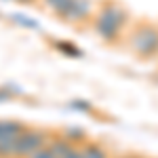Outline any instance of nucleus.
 <instances>
[{
	"label": "nucleus",
	"instance_id": "11",
	"mask_svg": "<svg viewBox=\"0 0 158 158\" xmlns=\"http://www.w3.org/2000/svg\"><path fill=\"white\" fill-rule=\"evenodd\" d=\"M38 2H42L47 9H51V11H53L55 15H57V17H59L61 13L68 9V4H70L72 0H38Z\"/></svg>",
	"mask_w": 158,
	"mask_h": 158
},
{
	"label": "nucleus",
	"instance_id": "17",
	"mask_svg": "<svg viewBox=\"0 0 158 158\" xmlns=\"http://www.w3.org/2000/svg\"><path fill=\"white\" fill-rule=\"evenodd\" d=\"M15 2H19V4H36L38 0H15Z\"/></svg>",
	"mask_w": 158,
	"mask_h": 158
},
{
	"label": "nucleus",
	"instance_id": "15",
	"mask_svg": "<svg viewBox=\"0 0 158 158\" xmlns=\"http://www.w3.org/2000/svg\"><path fill=\"white\" fill-rule=\"evenodd\" d=\"M30 158H55V156H53V152H51L49 148L44 146V148H42V150H38L36 154H32V156H30Z\"/></svg>",
	"mask_w": 158,
	"mask_h": 158
},
{
	"label": "nucleus",
	"instance_id": "18",
	"mask_svg": "<svg viewBox=\"0 0 158 158\" xmlns=\"http://www.w3.org/2000/svg\"><path fill=\"white\" fill-rule=\"evenodd\" d=\"M120 158H141V156H137V154H124V156H120Z\"/></svg>",
	"mask_w": 158,
	"mask_h": 158
},
{
	"label": "nucleus",
	"instance_id": "7",
	"mask_svg": "<svg viewBox=\"0 0 158 158\" xmlns=\"http://www.w3.org/2000/svg\"><path fill=\"white\" fill-rule=\"evenodd\" d=\"M61 137H63L65 141H70L74 148H80L82 143L89 141L82 127H68V129H63V131H61Z\"/></svg>",
	"mask_w": 158,
	"mask_h": 158
},
{
	"label": "nucleus",
	"instance_id": "12",
	"mask_svg": "<svg viewBox=\"0 0 158 158\" xmlns=\"http://www.w3.org/2000/svg\"><path fill=\"white\" fill-rule=\"evenodd\" d=\"M15 139H0V158H15Z\"/></svg>",
	"mask_w": 158,
	"mask_h": 158
},
{
	"label": "nucleus",
	"instance_id": "10",
	"mask_svg": "<svg viewBox=\"0 0 158 158\" xmlns=\"http://www.w3.org/2000/svg\"><path fill=\"white\" fill-rule=\"evenodd\" d=\"M11 21H13V23H17V25H21V27H27V30H40V23H38L36 19L25 17V15H21V13H13Z\"/></svg>",
	"mask_w": 158,
	"mask_h": 158
},
{
	"label": "nucleus",
	"instance_id": "16",
	"mask_svg": "<svg viewBox=\"0 0 158 158\" xmlns=\"http://www.w3.org/2000/svg\"><path fill=\"white\" fill-rule=\"evenodd\" d=\"M65 158H82V154H80V148H74V150H72V152H70Z\"/></svg>",
	"mask_w": 158,
	"mask_h": 158
},
{
	"label": "nucleus",
	"instance_id": "9",
	"mask_svg": "<svg viewBox=\"0 0 158 158\" xmlns=\"http://www.w3.org/2000/svg\"><path fill=\"white\" fill-rule=\"evenodd\" d=\"M53 47L59 51L61 55L72 57V59H78V57H82V55H85V53H82V49H78L72 40H53Z\"/></svg>",
	"mask_w": 158,
	"mask_h": 158
},
{
	"label": "nucleus",
	"instance_id": "14",
	"mask_svg": "<svg viewBox=\"0 0 158 158\" xmlns=\"http://www.w3.org/2000/svg\"><path fill=\"white\" fill-rule=\"evenodd\" d=\"M13 99V91L9 86H0V103H4V101H11Z\"/></svg>",
	"mask_w": 158,
	"mask_h": 158
},
{
	"label": "nucleus",
	"instance_id": "8",
	"mask_svg": "<svg viewBox=\"0 0 158 158\" xmlns=\"http://www.w3.org/2000/svg\"><path fill=\"white\" fill-rule=\"evenodd\" d=\"M80 154L82 158H110V152L101 143H95V141H86L80 146Z\"/></svg>",
	"mask_w": 158,
	"mask_h": 158
},
{
	"label": "nucleus",
	"instance_id": "3",
	"mask_svg": "<svg viewBox=\"0 0 158 158\" xmlns=\"http://www.w3.org/2000/svg\"><path fill=\"white\" fill-rule=\"evenodd\" d=\"M49 143V135L42 129H25L15 141V158H30Z\"/></svg>",
	"mask_w": 158,
	"mask_h": 158
},
{
	"label": "nucleus",
	"instance_id": "13",
	"mask_svg": "<svg viewBox=\"0 0 158 158\" xmlns=\"http://www.w3.org/2000/svg\"><path fill=\"white\" fill-rule=\"evenodd\" d=\"M70 108L80 110V112H86V114H89V112L93 110V106H91L89 101H85V99H72V101H70Z\"/></svg>",
	"mask_w": 158,
	"mask_h": 158
},
{
	"label": "nucleus",
	"instance_id": "5",
	"mask_svg": "<svg viewBox=\"0 0 158 158\" xmlns=\"http://www.w3.org/2000/svg\"><path fill=\"white\" fill-rule=\"evenodd\" d=\"M25 129H27V127H25L23 122L2 118V120H0V139H15V137H19V135L23 133Z\"/></svg>",
	"mask_w": 158,
	"mask_h": 158
},
{
	"label": "nucleus",
	"instance_id": "1",
	"mask_svg": "<svg viewBox=\"0 0 158 158\" xmlns=\"http://www.w3.org/2000/svg\"><path fill=\"white\" fill-rule=\"evenodd\" d=\"M131 21L129 9L118 0H99L97 11L93 15V32L106 44H118L127 32V25Z\"/></svg>",
	"mask_w": 158,
	"mask_h": 158
},
{
	"label": "nucleus",
	"instance_id": "4",
	"mask_svg": "<svg viewBox=\"0 0 158 158\" xmlns=\"http://www.w3.org/2000/svg\"><path fill=\"white\" fill-rule=\"evenodd\" d=\"M97 11V2L95 0H72L68 4V9L59 15L61 21L72 25H85L93 21V15Z\"/></svg>",
	"mask_w": 158,
	"mask_h": 158
},
{
	"label": "nucleus",
	"instance_id": "2",
	"mask_svg": "<svg viewBox=\"0 0 158 158\" xmlns=\"http://www.w3.org/2000/svg\"><path fill=\"white\" fill-rule=\"evenodd\" d=\"M127 44L135 57L152 59L158 55V25L150 21H139L127 34Z\"/></svg>",
	"mask_w": 158,
	"mask_h": 158
},
{
	"label": "nucleus",
	"instance_id": "6",
	"mask_svg": "<svg viewBox=\"0 0 158 158\" xmlns=\"http://www.w3.org/2000/svg\"><path fill=\"white\" fill-rule=\"evenodd\" d=\"M51 152H53V156L55 158H65L70 152L74 150V146L70 141H65L61 135H55V137H49V143H47Z\"/></svg>",
	"mask_w": 158,
	"mask_h": 158
}]
</instances>
